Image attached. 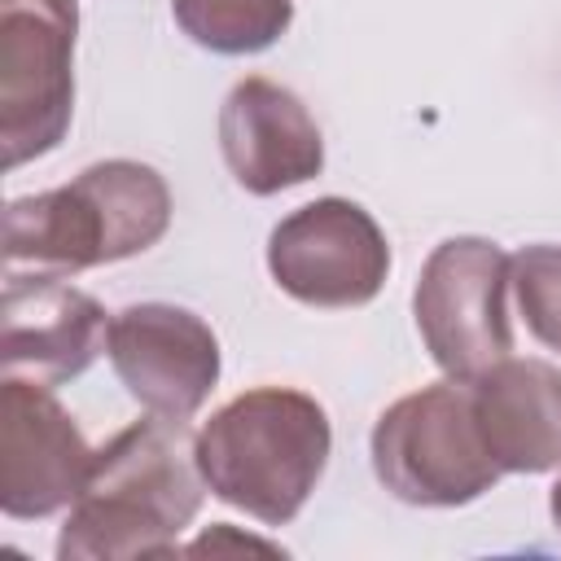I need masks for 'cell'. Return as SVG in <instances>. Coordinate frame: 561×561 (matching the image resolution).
<instances>
[{
	"label": "cell",
	"instance_id": "1",
	"mask_svg": "<svg viewBox=\"0 0 561 561\" xmlns=\"http://www.w3.org/2000/svg\"><path fill=\"white\" fill-rule=\"evenodd\" d=\"M206 495L188 421L145 416L92 456V473L57 535L61 561H136L180 552Z\"/></svg>",
	"mask_w": 561,
	"mask_h": 561
},
{
	"label": "cell",
	"instance_id": "2",
	"mask_svg": "<svg viewBox=\"0 0 561 561\" xmlns=\"http://www.w3.org/2000/svg\"><path fill=\"white\" fill-rule=\"evenodd\" d=\"M171 228L167 180L136 158L83 167L70 184L4 206V272L75 276L158 245Z\"/></svg>",
	"mask_w": 561,
	"mask_h": 561
},
{
	"label": "cell",
	"instance_id": "3",
	"mask_svg": "<svg viewBox=\"0 0 561 561\" xmlns=\"http://www.w3.org/2000/svg\"><path fill=\"white\" fill-rule=\"evenodd\" d=\"M333 456V425L316 394L254 386L197 430L206 491L263 526H289L316 495Z\"/></svg>",
	"mask_w": 561,
	"mask_h": 561
},
{
	"label": "cell",
	"instance_id": "4",
	"mask_svg": "<svg viewBox=\"0 0 561 561\" xmlns=\"http://www.w3.org/2000/svg\"><path fill=\"white\" fill-rule=\"evenodd\" d=\"M368 456L377 482L412 508H460L500 482L473 416V390L451 377L394 399L368 434Z\"/></svg>",
	"mask_w": 561,
	"mask_h": 561
},
{
	"label": "cell",
	"instance_id": "5",
	"mask_svg": "<svg viewBox=\"0 0 561 561\" xmlns=\"http://www.w3.org/2000/svg\"><path fill=\"white\" fill-rule=\"evenodd\" d=\"M513 254L491 237H447L430 250L416 289L412 316L430 359L451 381H473L513 351L508 320Z\"/></svg>",
	"mask_w": 561,
	"mask_h": 561
},
{
	"label": "cell",
	"instance_id": "6",
	"mask_svg": "<svg viewBox=\"0 0 561 561\" xmlns=\"http://www.w3.org/2000/svg\"><path fill=\"white\" fill-rule=\"evenodd\" d=\"M75 0H0V149L18 171L53 153L75 118Z\"/></svg>",
	"mask_w": 561,
	"mask_h": 561
},
{
	"label": "cell",
	"instance_id": "7",
	"mask_svg": "<svg viewBox=\"0 0 561 561\" xmlns=\"http://www.w3.org/2000/svg\"><path fill=\"white\" fill-rule=\"evenodd\" d=\"M267 272L294 302L346 311L381 294L390 276V241L359 202L316 197L272 228Z\"/></svg>",
	"mask_w": 561,
	"mask_h": 561
},
{
	"label": "cell",
	"instance_id": "8",
	"mask_svg": "<svg viewBox=\"0 0 561 561\" xmlns=\"http://www.w3.org/2000/svg\"><path fill=\"white\" fill-rule=\"evenodd\" d=\"M105 355L123 390L153 416L188 421L219 386L215 329L175 302H131L110 316Z\"/></svg>",
	"mask_w": 561,
	"mask_h": 561
},
{
	"label": "cell",
	"instance_id": "9",
	"mask_svg": "<svg viewBox=\"0 0 561 561\" xmlns=\"http://www.w3.org/2000/svg\"><path fill=\"white\" fill-rule=\"evenodd\" d=\"M92 447L53 386L4 377L0 386V508L13 522H44L70 508L92 473Z\"/></svg>",
	"mask_w": 561,
	"mask_h": 561
},
{
	"label": "cell",
	"instance_id": "10",
	"mask_svg": "<svg viewBox=\"0 0 561 561\" xmlns=\"http://www.w3.org/2000/svg\"><path fill=\"white\" fill-rule=\"evenodd\" d=\"M105 307L66 276L4 272L0 294V364L4 377L61 386L92 368L105 351Z\"/></svg>",
	"mask_w": 561,
	"mask_h": 561
},
{
	"label": "cell",
	"instance_id": "11",
	"mask_svg": "<svg viewBox=\"0 0 561 561\" xmlns=\"http://www.w3.org/2000/svg\"><path fill=\"white\" fill-rule=\"evenodd\" d=\"M219 153L228 175L254 193L276 197L324 171V136L302 96L276 79L245 75L219 105Z\"/></svg>",
	"mask_w": 561,
	"mask_h": 561
},
{
	"label": "cell",
	"instance_id": "12",
	"mask_svg": "<svg viewBox=\"0 0 561 561\" xmlns=\"http://www.w3.org/2000/svg\"><path fill=\"white\" fill-rule=\"evenodd\" d=\"M473 416L500 473L561 469V368L548 359H500L469 381Z\"/></svg>",
	"mask_w": 561,
	"mask_h": 561
},
{
	"label": "cell",
	"instance_id": "13",
	"mask_svg": "<svg viewBox=\"0 0 561 561\" xmlns=\"http://www.w3.org/2000/svg\"><path fill=\"white\" fill-rule=\"evenodd\" d=\"M171 18L197 48L250 57L289 31L294 0H171Z\"/></svg>",
	"mask_w": 561,
	"mask_h": 561
},
{
	"label": "cell",
	"instance_id": "14",
	"mask_svg": "<svg viewBox=\"0 0 561 561\" xmlns=\"http://www.w3.org/2000/svg\"><path fill=\"white\" fill-rule=\"evenodd\" d=\"M513 298L530 337L561 351V245L535 241L513 254Z\"/></svg>",
	"mask_w": 561,
	"mask_h": 561
},
{
	"label": "cell",
	"instance_id": "15",
	"mask_svg": "<svg viewBox=\"0 0 561 561\" xmlns=\"http://www.w3.org/2000/svg\"><path fill=\"white\" fill-rule=\"evenodd\" d=\"M224 535H228V530H224ZM224 535H219V530H210V535H202L197 543H188L184 552H210V548H215ZM232 543H237V548H267V552H280L276 543H259V539H250V535H245V539H241V535H232Z\"/></svg>",
	"mask_w": 561,
	"mask_h": 561
},
{
	"label": "cell",
	"instance_id": "16",
	"mask_svg": "<svg viewBox=\"0 0 561 561\" xmlns=\"http://www.w3.org/2000/svg\"><path fill=\"white\" fill-rule=\"evenodd\" d=\"M548 513H552V526H557V535H561V478H557V486H552V495H548Z\"/></svg>",
	"mask_w": 561,
	"mask_h": 561
}]
</instances>
